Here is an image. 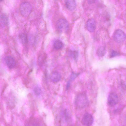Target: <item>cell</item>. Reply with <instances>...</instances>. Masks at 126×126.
<instances>
[{
  "label": "cell",
  "instance_id": "cell-13",
  "mask_svg": "<svg viewBox=\"0 0 126 126\" xmlns=\"http://www.w3.org/2000/svg\"><path fill=\"white\" fill-rule=\"evenodd\" d=\"M19 39L21 42L23 44H25L28 42V37L27 34L23 33L20 34L19 36Z\"/></svg>",
  "mask_w": 126,
  "mask_h": 126
},
{
  "label": "cell",
  "instance_id": "cell-11",
  "mask_svg": "<svg viewBox=\"0 0 126 126\" xmlns=\"http://www.w3.org/2000/svg\"><path fill=\"white\" fill-rule=\"evenodd\" d=\"M0 25L2 27L6 26L8 22V18L7 15L4 14L0 15Z\"/></svg>",
  "mask_w": 126,
  "mask_h": 126
},
{
  "label": "cell",
  "instance_id": "cell-20",
  "mask_svg": "<svg viewBox=\"0 0 126 126\" xmlns=\"http://www.w3.org/2000/svg\"><path fill=\"white\" fill-rule=\"evenodd\" d=\"M125 120H126V118H125Z\"/></svg>",
  "mask_w": 126,
  "mask_h": 126
},
{
  "label": "cell",
  "instance_id": "cell-14",
  "mask_svg": "<svg viewBox=\"0 0 126 126\" xmlns=\"http://www.w3.org/2000/svg\"><path fill=\"white\" fill-rule=\"evenodd\" d=\"M106 52V49L105 47L101 46L97 49L96 53L97 55L99 57H102L105 55Z\"/></svg>",
  "mask_w": 126,
  "mask_h": 126
},
{
  "label": "cell",
  "instance_id": "cell-4",
  "mask_svg": "<svg viewBox=\"0 0 126 126\" xmlns=\"http://www.w3.org/2000/svg\"><path fill=\"white\" fill-rule=\"evenodd\" d=\"M126 37L125 34L120 29H117L114 32L113 38L114 41L118 43H121L125 41Z\"/></svg>",
  "mask_w": 126,
  "mask_h": 126
},
{
  "label": "cell",
  "instance_id": "cell-7",
  "mask_svg": "<svg viewBox=\"0 0 126 126\" xmlns=\"http://www.w3.org/2000/svg\"><path fill=\"white\" fill-rule=\"evenodd\" d=\"M5 63L9 68L14 67L16 64V62L14 58L11 56H6L5 58Z\"/></svg>",
  "mask_w": 126,
  "mask_h": 126
},
{
  "label": "cell",
  "instance_id": "cell-19",
  "mask_svg": "<svg viewBox=\"0 0 126 126\" xmlns=\"http://www.w3.org/2000/svg\"><path fill=\"white\" fill-rule=\"evenodd\" d=\"M95 0H88V2L89 4H92L93 3L95 2Z\"/></svg>",
  "mask_w": 126,
  "mask_h": 126
},
{
  "label": "cell",
  "instance_id": "cell-17",
  "mask_svg": "<svg viewBox=\"0 0 126 126\" xmlns=\"http://www.w3.org/2000/svg\"><path fill=\"white\" fill-rule=\"evenodd\" d=\"M34 93L37 95H39L41 93V90L39 87H35L34 88Z\"/></svg>",
  "mask_w": 126,
  "mask_h": 126
},
{
  "label": "cell",
  "instance_id": "cell-8",
  "mask_svg": "<svg viewBox=\"0 0 126 126\" xmlns=\"http://www.w3.org/2000/svg\"><path fill=\"white\" fill-rule=\"evenodd\" d=\"M96 27V23L94 19L91 18L88 20L86 24V27L88 31L90 32L94 31Z\"/></svg>",
  "mask_w": 126,
  "mask_h": 126
},
{
  "label": "cell",
  "instance_id": "cell-5",
  "mask_svg": "<svg viewBox=\"0 0 126 126\" xmlns=\"http://www.w3.org/2000/svg\"><path fill=\"white\" fill-rule=\"evenodd\" d=\"M118 97L117 95L114 92L110 93L108 96V102L110 106H113L115 105L118 102Z\"/></svg>",
  "mask_w": 126,
  "mask_h": 126
},
{
  "label": "cell",
  "instance_id": "cell-15",
  "mask_svg": "<svg viewBox=\"0 0 126 126\" xmlns=\"http://www.w3.org/2000/svg\"><path fill=\"white\" fill-rule=\"evenodd\" d=\"M63 46V43L59 39L55 40L53 44L54 47L57 49H61L62 47Z\"/></svg>",
  "mask_w": 126,
  "mask_h": 126
},
{
  "label": "cell",
  "instance_id": "cell-10",
  "mask_svg": "<svg viewBox=\"0 0 126 126\" xmlns=\"http://www.w3.org/2000/svg\"><path fill=\"white\" fill-rule=\"evenodd\" d=\"M65 6L70 11L74 10L76 6V2L75 0H68L66 1Z\"/></svg>",
  "mask_w": 126,
  "mask_h": 126
},
{
  "label": "cell",
  "instance_id": "cell-1",
  "mask_svg": "<svg viewBox=\"0 0 126 126\" xmlns=\"http://www.w3.org/2000/svg\"><path fill=\"white\" fill-rule=\"evenodd\" d=\"M75 103L77 108L79 109H83L88 106L89 104V100L86 94H80L76 96Z\"/></svg>",
  "mask_w": 126,
  "mask_h": 126
},
{
  "label": "cell",
  "instance_id": "cell-3",
  "mask_svg": "<svg viewBox=\"0 0 126 126\" xmlns=\"http://www.w3.org/2000/svg\"><path fill=\"white\" fill-rule=\"evenodd\" d=\"M69 27V24L67 21L63 19H60L57 22L56 27L57 29L59 32H64L66 31Z\"/></svg>",
  "mask_w": 126,
  "mask_h": 126
},
{
  "label": "cell",
  "instance_id": "cell-12",
  "mask_svg": "<svg viewBox=\"0 0 126 126\" xmlns=\"http://www.w3.org/2000/svg\"><path fill=\"white\" fill-rule=\"evenodd\" d=\"M78 74L73 72L71 74L69 80L68 81L66 86L67 90L69 88L71 82L73 80L79 75Z\"/></svg>",
  "mask_w": 126,
  "mask_h": 126
},
{
  "label": "cell",
  "instance_id": "cell-6",
  "mask_svg": "<svg viewBox=\"0 0 126 126\" xmlns=\"http://www.w3.org/2000/svg\"><path fill=\"white\" fill-rule=\"evenodd\" d=\"M94 119L92 116L89 113H86L83 116L82 119V123L86 126H90L93 124Z\"/></svg>",
  "mask_w": 126,
  "mask_h": 126
},
{
  "label": "cell",
  "instance_id": "cell-18",
  "mask_svg": "<svg viewBox=\"0 0 126 126\" xmlns=\"http://www.w3.org/2000/svg\"><path fill=\"white\" fill-rule=\"evenodd\" d=\"M118 54V53L116 51L113 50L111 52L110 57H112L117 55Z\"/></svg>",
  "mask_w": 126,
  "mask_h": 126
},
{
  "label": "cell",
  "instance_id": "cell-16",
  "mask_svg": "<svg viewBox=\"0 0 126 126\" xmlns=\"http://www.w3.org/2000/svg\"><path fill=\"white\" fill-rule=\"evenodd\" d=\"M70 56L74 60H77L78 56V52L76 51H70Z\"/></svg>",
  "mask_w": 126,
  "mask_h": 126
},
{
  "label": "cell",
  "instance_id": "cell-2",
  "mask_svg": "<svg viewBox=\"0 0 126 126\" xmlns=\"http://www.w3.org/2000/svg\"><path fill=\"white\" fill-rule=\"evenodd\" d=\"M32 10V6L28 2H25L22 3L19 7V11L22 16L26 17L30 14Z\"/></svg>",
  "mask_w": 126,
  "mask_h": 126
},
{
  "label": "cell",
  "instance_id": "cell-9",
  "mask_svg": "<svg viewBox=\"0 0 126 126\" xmlns=\"http://www.w3.org/2000/svg\"><path fill=\"white\" fill-rule=\"evenodd\" d=\"M61 79V76L58 72L54 71L52 72L50 76V79L53 82L56 83L59 81Z\"/></svg>",
  "mask_w": 126,
  "mask_h": 126
}]
</instances>
